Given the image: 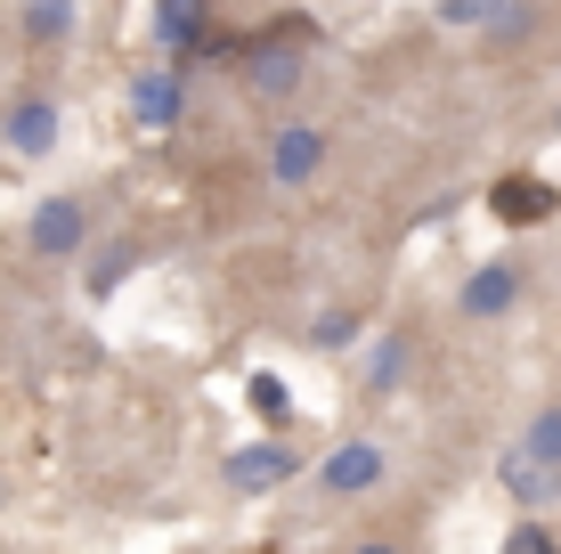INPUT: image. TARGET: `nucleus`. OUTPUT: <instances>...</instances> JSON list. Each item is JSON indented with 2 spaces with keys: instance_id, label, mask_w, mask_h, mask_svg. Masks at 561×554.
I'll return each mask as SVG.
<instances>
[{
  "instance_id": "nucleus-12",
  "label": "nucleus",
  "mask_w": 561,
  "mask_h": 554,
  "mask_svg": "<svg viewBox=\"0 0 561 554\" xmlns=\"http://www.w3.org/2000/svg\"><path fill=\"white\" fill-rule=\"evenodd\" d=\"M139 261H147V245H139V237H114V245H99V261L82 270V294H90V302H114L130 278H139Z\"/></svg>"
},
{
  "instance_id": "nucleus-8",
  "label": "nucleus",
  "mask_w": 561,
  "mask_h": 554,
  "mask_svg": "<svg viewBox=\"0 0 561 554\" xmlns=\"http://www.w3.org/2000/svg\"><path fill=\"white\" fill-rule=\"evenodd\" d=\"M211 0H154V42H163L171 66H196V57L211 49Z\"/></svg>"
},
{
  "instance_id": "nucleus-19",
  "label": "nucleus",
  "mask_w": 561,
  "mask_h": 554,
  "mask_svg": "<svg viewBox=\"0 0 561 554\" xmlns=\"http://www.w3.org/2000/svg\"><path fill=\"white\" fill-rule=\"evenodd\" d=\"M496 554H561V539L546 522H505V539H496Z\"/></svg>"
},
{
  "instance_id": "nucleus-17",
  "label": "nucleus",
  "mask_w": 561,
  "mask_h": 554,
  "mask_svg": "<svg viewBox=\"0 0 561 554\" xmlns=\"http://www.w3.org/2000/svg\"><path fill=\"white\" fill-rule=\"evenodd\" d=\"M432 16L448 33H489L496 16H505V0H432Z\"/></svg>"
},
{
  "instance_id": "nucleus-15",
  "label": "nucleus",
  "mask_w": 561,
  "mask_h": 554,
  "mask_svg": "<svg viewBox=\"0 0 561 554\" xmlns=\"http://www.w3.org/2000/svg\"><path fill=\"white\" fill-rule=\"evenodd\" d=\"M358 327H366V318L334 302V310H318V318L301 327V342H309V351H351V342H358Z\"/></svg>"
},
{
  "instance_id": "nucleus-20",
  "label": "nucleus",
  "mask_w": 561,
  "mask_h": 554,
  "mask_svg": "<svg viewBox=\"0 0 561 554\" xmlns=\"http://www.w3.org/2000/svg\"><path fill=\"white\" fill-rule=\"evenodd\" d=\"M351 554H408V546H399V539H358Z\"/></svg>"
},
{
  "instance_id": "nucleus-7",
  "label": "nucleus",
  "mask_w": 561,
  "mask_h": 554,
  "mask_svg": "<svg viewBox=\"0 0 561 554\" xmlns=\"http://www.w3.org/2000/svg\"><path fill=\"white\" fill-rule=\"evenodd\" d=\"M82 237H90V204L82 196H42V204H33V221H25V245L42 261H73V253H82Z\"/></svg>"
},
{
  "instance_id": "nucleus-11",
  "label": "nucleus",
  "mask_w": 561,
  "mask_h": 554,
  "mask_svg": "<svg viewBox=\"0 0 561 554\" xmlns=\"http://www.w3.org/2000/svg\"><path fill=\"white\" fill-rule=\"evenodd\" d=\"M496 489H505L513 506H529V513H537V506H553V498H561V465H546V456H529V449L513 441L505 456H496Z\"/></svg>"
},
{
  "instance_id": "nucleus-10",
  "label": "nucleus",
  "mask_w": 561,
  "mask_h": 554,
  "mask_svg": "<svg viewBox=\"0 0 561 554\" xmlns=\"http://www.w3.org/2000/svg\"><path fill=\"white\" fill-rule=\"evenodd\" d=\"M57 131H66V114H57V99H42V90H25L9 114H0V139H9V156H49L57 147Z\"/></svg>"
},
{
  "instance_id": "nucleus-14",
  "label": "nucleus",
  "mask_w": 561,
  "mask_h": 554,
  "mask_svg": "<svg viewBox=\"0 0 561 554\" xmlns=\"http://www.w3.org/2000/svg\"><path fill=\"white\" fill-rule=\"evenodd\" d=\"M244 408H253L268 432H285V425H294V384H285L277 368H253V375H244Z\"/></svg>"
},
{
  "instance_id": "nucleus-1",
  "label": "nucleus",
  "mask_w": 561,
  "mask_h": 554,
  "mask_svg": "<svg viewBox=\"0 0 561 554\" xmlns=\"http://www.w3.org/2000/svg\"><path fill=\"white\" fill-rule=\"evenodd\" d=\"M309 49H318V25H309V16H285V25L253 33V42H244V66H237L244 90H253L261 106H285L309 82Z\"/></svg>"
},
{
  "instance_id": "nucleus-13",
  "label": "nucleus",
  "mask_w": 561,
  "mask_h": 554,
  "mask_svg": "<svg viewBox=\"0 0 561 554\" xmlns=\"http://www.w3.org/2000/svg\"><path fill=\"white\" fill-rule=\"evenodd\" d=\"M408 359H415L408 327H382V335H375V351H366V392H375V399H391L399 384H408Z\"/></svg>"
},
{
  "instance_id": "nucleus-4",
  "label": "nucleus",
  "mask_w": 561,
  "mask_h": 554,
  "mask_svg": "<svg viewBox=\"0 0 561 554\" xmlns=\"http://www.w3.org/2000/svg\"><path fill=\"white\" fill-rule=\"evenodd\" d=\"M180 114H187V66H139L130 74V123L147 131V139H163V131H180Z\"/></svg>"
},
{
  "instance_id": "nucleus-6",
  "label": "nucleus",
  "mask_w": 561,
  "mask_h": 554,
  "mask_svg": "<svg viewBox=\"0 0 561 554\" xmlns=\"http://www.w3.org/2000/svg\"><path fill=\"white\" fill-rule=\"evenodd\" d=\"M520 294H529V270H520V261H480V270L456 285V310L472 318V327H496L505 310H520Z\"/></svg>"
},
{
  "instance_id": "nucleus-5",
  "label": "nucleus",
  "mask_w": 561,
  "mask_h": 554,
  "mask_svg": "<svg viewBox=\"0 0 561 554\" xmlns=\"http://www.w3.org/2000/svg\"><path fill=\"white\" fill-rule=\"evenodd\" d=\"M391 482V449L382 441H334L318 456V489L325 498H366V489Z\"/></svg>"
},
{
  "instance_id": "nucleus-18",
  "label": "nucleus",
  "mask_w": 561,
  "mask_h": 554,
  "mask_svg": "<svg viewBox=\"0 0 561 554\" xmlns=\"http://www.w3.org/2000/svg\"><path fill=\"white\" fill-rule=\"evenodd\" d=\"M520 449H529V456H546V465H561V399H553V408H537V416H529Z\"/></svg>"
},
{
  "instance_id": "nucleus-2",
  "label": "nucleus",
  "mask_w": 561,
  "mask_h": 554,
  "mask_svg": "<svg viewBox=\"0 0 561 554\" xmlns=\"http://www.w3.org/2000/svg\"><path fill=\"white\" fill-rule=\"evenodd\" d=\"M301 465H309V456L285 441V432H261V441H244V449L220 456V482L237 489V498H268V489H285Z\"/></svg>"
},
{
  "instance_id": "nucleus-3",
  "label": "nucleus",
  "mask_w": 561,
  "mask_h": 554,
  "mask_svg": "<svg viewBox=\"0 0 561 554\" xmlns=\"http://www.w3.org/2000/svg\"><path fill=\"white\" fill-rule=\"evenodd\" d=\"M480 204H489L496 228H546V221L561 213V188L546 180V171H496Z\"/></svg>"
},
{
  "instance_id": "nucleus-16",
  "label": "nucleus",
  "mask_w": 561,
  "mask_h": 554,
  "mask_svg": "<svg viewBox=\"0 0 561 554\" xmlns=\"http://www.w3.org/2000/svg\"><path fill=\"white\" fill-rule=\"evenodd\" d=\"M66 33H73V0H25V42L33 49L66 42Z\"/></svg>"
},
{
  "instance_id": "nucleus-9",
  "label": "nucleus",
  "mask_w": 561,
  "mask_h": 554,
  "mask_svg": "<svg viewBox=\"0 0 561 554\" xmlns=\"http://www.w3.org/2000/svg\"><path fill=\"white\" fill-rule=\"evenodd\" d=\"M325 147L334 139H325L318 123H277V139H268V180L277 188H309L325 171Z\"/></svg>"
}]
</instances>
